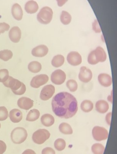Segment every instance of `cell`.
Listing matches in <instances>:
<instances>
[{
    "label": "cell",
    "mask_w": 117,
    "mask_h": 154,
    "mask_svg": "<svg viewBox=\"0 0 117 154\" xmlns=\"http://www.w3.org/2000/svg\"><path fill=\"white\" fill-rule=\"evenodd\" d=\"M41 123L45 127L51 126L54 125L55 122L54 118L53 116L49 114H44L40 119Z\"/></svg>",
    "instance_id": "44dd1931"
},
{
    "label": "cell",
    "mask_w": 117,
    "mask_h": 154,
    "mask_svg": "<svg viewBox=\"0 0 117 154\" xmlns=\"http://www.w3.org/2000/svg\"><path fill=\"white\" fill-rule=\"evenodd\" d=\"M10 28V25L6 23H0V34L4 33L5 31H8Z\"/></svg>",
    "instance_id": "836d02e7"
},
{
    "label": "cell",
    "mask_w": 117,
    "mask_h": 154,
    "mask_svg": "<svg viewBox=\"0 0 117 154\" xmlns=\"http://www.w3.org/2000/svg\"><path fill=\"white\" fill-rule=\"evenodd\" d=\"M3 83L5 87L10 88L13 92L16 95H23L26 91V86L24 83L11 76H9L7 80Z\"/></svg>",
    "instance_id": "7a4b0ae2"
},
{
    "label": "cell",
    "mask_w": 117,
    "mask_h": 154,
    "mask_svg": "<svg viewBox=\"0 0 117 154\" xmlns=\"http://www.w3.org/2000/svg\"><path fill=\"white\" fill-rule=\"evenodd\" d=\"M80 108L81 110L83 112L85 113H89L93 109V103L88 100H83L81 104Z\"/></svg>",
    "instance_id": "484cf974"
},
{
    "label": "cell",
    "mask_w": 117,
    "mask_h": 154,
    "mask_svg": "<svg viewBox=\"0 0 117 154\" xmlns=\"http://www.w3.org/2000/svg\"><path fill=\"white\" fill-rule=\"evenodd\" d=\"M9 117L13 123H19L22 119V112L17 109H12L9 113Z\"/></svg>",
    "instance_id": "e0dca14e"
},
{
    "label": "cell",
    "mask_w": 117,
    "mask_h": 154,
    "mask_svg": "<svg viewBox=\"0 0 117 154\" xmlns=\"http://www.w3.org/2000/svg\"><path fill=\"white\" fill-rule=\"evenodd\" d=\"M67 60L71 66H76L81 64L82 59L80 53L76 51H72L67 55Z\"/></svg>",
    "instance_id": "8fae6325"
},
{
    "label": "cell",
    "mask_w": 117,
    "mask_h": 154,
    "mask_svg": "<svg viewBox=\"0 0 117 154\" xmlns=\"http://www.w3.org/2000/svg\"><path fill=\"white\" fill-rule=\"evenodd\" d=\"M52 109L57 116L61 118H71L78 111L77 100L71 93L62 92L53 98Z\"/></svg>",
    "instance_id": "6da1fadb"
},
{
    "label": "cell",
    "mask_w": 117,
    "mask_h": 154,
    "mask_svg": "<svg viewBox=\"0 0 117 154\" xmlns=\"http://www.w3.org/2000/svg\"><path fill=\"white\" fill-rule=\"evenodd\" d=\"M50 136L49 131L45 129H39L33 133L32 139L35 143L41 145L46 142Z\"/></svg>",
    "instance_id": "8992f818"
},
{
    "label": "cell",
    "mask_w": 117,
    "mask_h": 154,
    "mask_svg": "<svg viewBox=\"0 0 117 154\" xmlns=\"http://www.w3.org/2000/svg\"><path fill=\"white\" fill-rule=\"evenodd\" d=\"M48 76L46 75H39L32 78L30 85L32 88H38L45 84L48 81Z\"/></svg>",
    "instance_id": "9c48e42d"
},
{
    "label": "cell",
    "mask_w": 117,
    "mask_h": 154,
    "mask_svg": "<svg viewBox=\"0 0 117 154\" xmlns=\"http://www.w3.org/2000/svg\"><path fill=\"white\" fill-rule=\"evenodd\" d=\"M108 100L110 102H111V103H113V92H112V91L111 95H110L108 97Z\"/></svg>",
    "instance_id": "60d3db41"
},
{
    "label": "cell",
    "mask_w": 117,
    "mask_h": 154,
    "mask_svg": "<svg viewBox=\"0 0 117 154\" xmlns=\"http://www.w3.org/2000/svg\"><path fill=\"white\" fill-rule=\"evenodd\" d=\"M8 117V111L4 106L0 107V121L6 120Z\"/></svg>",
    "instance_id": "1f68e13d"
},
{
    "label": "cell",
    "mask_w": 117,
    "mask_h": 154,
    "mask_svg": "<svg viewBox=\"0 0 117 154\" xmlns=\"http://www.w3.org/2000/svg\"><path fill=\"white\" fill-rule=\"evenodd\" d=\"M12 14L13 18L17 20H21L23 16V11L20 5L18 3H15L12 7Z\"/></svg>",
    "instance_id": "ac0fdd59"
},
{
    "label": "cell",
    "mask_w": 117,
    "mask_h": 154,
    "mask_svg": "<svg viewBox=\"0 0 117 154\" xmlns=\"http://www.w3.org/2000/svg\"><path fill=\"white\" fill-rule=\"evenodd\" d=\"M111 116H112V113L111 112L108 113L107 116H106V122H107V123L109 125H111Z\"/></svg>",
    "instance_id": "74e56055"
},
{
    "label": "cell",
    "mask_w": 117,
    "mask_h": 154,
    "mask_svg": "<svg viewBox=\"0 0 117 154\" xmlns=\"http://www.w3.org/2000/svg\"><path fill=\"white\" fill-rule=\"evenodd\" d=\"M92 29L96 33H100L101 32V30L97 20H95L92 23Z\"/></svg>",
    "instance_id": "e575fe53"
},
{
    "label": "cell",
    "mask_w": 117,
    "mask_h": 154,
    "mask_svg": "<svg viewBox=\"0 0 117 154\" xmlns=\"http://www.w3.org/2000/svg\"><path fill=\"white\" fill-rule=\"evenodd\" d=\"M28 69L31 73H37L41 71L42 66L41 64L38 61H32L29 64Z\"/></svg>",
    "instance_id": "cb8c5ba5"
},
{
    "label": "cell",
    "mask_w": 117,
    "mask_h": 154,
    "mask_svg": "<svg viewBox=\"0 0 117 154\" xmlns=\"http://www.w3.org/2000/svg\"><path fill=\"white\" fill-rule=\"evenodd\" d=\"M28 137L27 130L22 127L14 128L11 133V139L14 143L20 144L23 143Z\"/></svg>",
    "instance_id": "277c9868"
},
{
    "label": "cell",
    "mask_w": 117,
    "mask_h": 154,
    "mask_svg": "<svg viewBox=\"0 0 117 154\" xmlns=\"http://www.w3.org/2000/svg\"><path fill=\"white\" fill-rule=\"evenodd\" d=\"M22 154H36V153L33 150L31 149H27L24 151Z\"/></svg>",
    "instance_id": "ab89813d"
},
{
    "label": "cell",
    "mask_w": 117,
    "mask_h": 154,
    "mask_svg": "<svg viewBox=\"0 0 117 154\" xmlns=\"http://www.w3.org/2000/svg\"><path fill=\"white\" fill-rule=\"evenodd\" d=\"M95 107L96 110L101 114H105L109 109V105L108 102L102 100L97 101Z\"/></svg>",
    "instance_id": "ffe728a7"
},
{
    "label": "cell",
    "mask_w": 117,
    "mask_h": 154,
    "mask_svg": "<svg viewBox=\"0 0 117 154\" xmlns=\"http://www.w3.org/2000/svg\"><path fill=\"white\" fill-rule=\"evenodd\" d=\"M66 79L65 73L61 69H57L52 73L51 80L54 84L60 85L63 84Z\"/></svg>",
    "instance_id": "ba28073f"
},
{
    "label": "cell",
    "mask_w": 117,
    "mask_h": 154,
    "mask_svg": "<svg viewBox=\"0 0 117 154\" xmlns=\"http://www.w3.org/2000/svg\"><path fill=\"white\" fill-rule=\"evenodd\" d=\"M54 147L58 151H62L64 150L66 146L65 141L62 138H58L54 142Z\"/></svg>",
    "instance_id": "f546056e"
},
{
    "label": "cell",
    "mask_w": 117,
    "mask_h": 154,
    "mask_svg": "<svg viewBox=\"0 0 117 154\" xmlns=\"http://www.w3.org/2000/svg\"><path fill=\"white\" fill-rule=\"evenodd\" d=\"M72 16L71 14L66 11H63L61 14L60 20L61 22L64 25H68L72 21Z\"/></svg>",
    "instance_id": "4316f807"
},
{
    "label": "cell",
    "mask_w": 117,
    "mask_h": 154,
    "mask_svg": "<svg viewBox=\"0 0 117 154\" xmlns=\"http://www.w3.org/2000/svg\"><path fill=\"white\" fill-rule=\"evenodd\" d=\"M22 32L20 29L17 26L13 27L9 32L10 40L14 43H18L21 38Z\"/></svg>",
    "instance_id": "9a60e30c"
},
{
    "label": "cell",
    "mask_w": 117,
    "mask_h": 154,
    "mask_svg": "<svg viewBox=\"0 0 117 154\" xmlns=\"http://www.w3.org/2000/svg\"><path fill=\"white\" fill-rule=\"evenodd\" d=\"M48 52V48L45 45H40L37 46L32 49V56L37 57H43L46 56Z\"/></svg>",
    "instance_id": "5bb4252c"
},
{
    "label": "cell",
    "mask_w": 117,
    "mask_h": 154,
    "mask_svg": "<svg viewBox=\"0 0 117 154\" xmlns=\"http://www.w3.org/2000/svg\"><path fill=\"white\" fill-rule=\"evenodd\" d=\"M107 59V54L104 49L101 47H98L89 53L88 61L90 65H95L99 62H105Z\"/></svg>",
    "instance_id": "3957f363"
},
{
    "label": "cell",
    "mask_w": 117,
    "mask_h": 154,
    "mask_svg": "<svg viewBox=\"0 0 117 154\" xmlns=\"http://www.w3.org/2000/svg\"><path fill=\"white\" fill-rule=\"evenodd\" d=\"M66 87L71 92H75L78 89V83L76 81L73 79H70L67 81L66 83Z\"/></svg>",
    "instance_id": "4dcf8cb0"
},
{
    "label": "cell",
    "mask_w": 117,
    "mask_h": 154,
    "mask_svg": "<svg viewBox=\"0 0 117 154\" xmlns=\"http://www.w3.org/2000/svg\"><path fill=\"white\" fill-rule=\"evenodd\" d=\"M92 134L93 138L96 141H102L108 138L109 133L107 129L104 128L95 126L92 129Z\"/></svg>",
    "instance_id": "52a82bcc"
},
{
    "label": "cell",
    "mask_w": 117,
    "mask_h": 154,
    "mask_svg": "<svg viewBox=\"0 0 117 154\" xmlns=\"http://www.w3.org/2000/svg\"><path fill=\"white\" fill-rule=\"evenodd\" d=\"M57 2V5L60 7L63 6L68 0H56Z\"/></svg>",
    "instance_id": "f35d334b"
},
{
    "label": "cell",
    "mask_w": 117,
    "mask_h": 154,
    "mask_svg": "<svg viewBox=\"0 0 117 154\" xmlns=\"http://www.w3.org/2000/svg\"><path fill=\"white\" fill-rule=\"evenodd\" d=\"M53 16L52 9L48 6L43 7L38 14L37 19L41 23L47 24L52 20Z\"/></svg>",
    "instance_id": "5b68a950"
},
{
    "label": "cell",
    "mask_w": 117,
    "mask_h": 154,
    "mask_svg": "<svg viewBox=\"0 0 117 154\" xmlns=\"http://www.w3.org/2000/svg\"><path fill=\"white\" fill-rule=\"evenodd\" d=\"M12 52L9 50H4L0 51V59L4 61L10 60L13 57Z\"/></svg>",
    "instance_id": "83f0119b"
},
{
    "label": "cell",
    "mask_w": 117,
    "mask_h": 154,
    "mask_svg": "<svg viewBox=\"0 0 117 154\" xmlns=\"http://www.w3.org/2000/svg\"><path fill=\"white\" fill-rule=\"evenodd\" d=\"M1 128V123H0V128Z\"/></svg>",
    "instance_id": "b9f144b4"
},
{
    "label": "cell",
    "mask_w": 117,
    "mask_h": 154,
    "mask_svg": "<svg viewBox=\"0 0 117 154\" xmlns=\"http://www.w3.org/2000/svg\"><path fill=\"white\" fill-rule=\"evenodd\" d=\"M55 91V87L52 85H47L42 88L40 94V98L46 101L53 97Z\"/></svg>",
    "instance_id": "30bf717a"
},
{
    "label": "cell",
    "mask_w": 117,
    "mask_h": 154,
    "mask_svg": "<svg viewBox=\"0 0 117 154\" xmlns=\"http://www.w3.org/2000/svg\"><path fill=\"white\" fill-rule=\"evenodd\" d=\"M92 151L94 154H103L105 148L100 143H95L92 146Z\"/></svg>",
    "instance_id": "f1b7e54d"
},
{
    "label": "cell",
    "mask_w": 117,
    "mask_h": 154,
    "mask_svg": "<svg viewBox=\"0 0 117 154\" xmlns=\"http://www.w3.org/2000/svg\"><path fill=\"white\" fill-rule=\"evenodd\" d=\"M98 80L101 85L104 87H109L112 84V79L108 74H101L98 76Z\"/></svg>",
    "instance_id": "2e32d148"
},
{
    "label": "cell",
    "mask_w": 117,
    "mask_h": 154,
    "mask_svg": "<svg viewBox=\"0 0 117 154\" xmlns=\"http://www.w3.org/2000/svg\"><path fill=\"white\" fill-rule=\"evenodd\" d=\"M9 77V71L6 69L0 70V82H3L6 81Z\"/></svg>",
    "instance_id": "d6a6232c"
},
{
    "label": "cell",
    "mask_w": 117,
    "mask_h": 154,
    "mask_svg": "<svg viewBox=\"0 0 117 154\" xmlns=\"http://www.w3.org/2000/svg\"><path fill=\"white\" fill-rule=\"evenodd\" d=\"M59 131L62 134L65 135H71L73 134L72 127L66 123H62L59 125Z\"/></svg>",
    "instance_id": "d4e9b609"
},
{
    "label": "cell",
    "mask_w": 117,
    "mask_h": 154,
    "mask_svg": "<svg viewBox=\"0 0 117 154\" xmlns=\"http://www.w3.org/2000/svg\"><path fill=\"white\" fill-rule=\"evenodd\" d=\"M92 78V73L90 69L85 66L80 68L79 75V79L80 81L84 83L89 82Z\"/></svg>",
    "instance_id": "7c38bea8"
},
{
    "label": "cell",
    "mask_w": 117,
    "mask_h": 154,
    "mask_svg": "<svg viewBox=\"0 0 117 154\" xmlns=\"http://www.w3.org/2000/svg\"><path fill=\"white\" fill-rule=\"evenodd\" d=\"M39 6L37 2L31 0L26 3L25 5V10L28 13L33 14L37 11Z\"/></svg>",
    "instance_id": "d6986e66"
},
{
    "label": "cell",
    "mask_w": 117,
    "mask_h": 154,
    "mask_svg": "<svg viewBox=\"0 0 117 154\" xmlns=\"http://www.w3.org/2000/svg\"><path fill=\"white\" fill-rule=\"evenodd\" d=\"M42 154H55V152L53 148L47 147L42 150Z\"/></svg>",
    "instance_id": "d590c367"
},
{
    "label": "cell",
    "mask_w": 117,
    "mask_h": 154,
    "mask_svg": "<svg viewBox=\"0 0 117 154\" xmlns=\"http://www.w3.org/2000/svg\"><path fill=\"white\" fill-rule=\"evenodd\" d=\"M6 144L2 140H0V154H3L6 151Z\"/></svg>",
    "instance_id": "8d00e7d4"
},
{
    "label": "cell",
    "mask_w": 117,
    "mask_h": 154,
    "mask_svg": "<svg viewBox=\"0 0 117 154\" xmlns=\"http://www.w3.org/2000/svg\"><path fill=\"white\" fill-rule=\"evenodd\" d=\"M65 62V58L63 55H57L53 57L51 63L53 66L56 68L62 66Z\"/></svg>",
    "instance_id": "7402d4cb"
},
{
    "label": "cell",
    "mask_w": 117,
    "mask_h": 154,
    "mask_svg": "<svg viewBox=\"0 0 117 154\" xmlns=\"http://www.w3.org/2000/svg\"><path fill=\"white\" fill-rule=\"evenodd\" d=\"M17 104L20 108L28 110L33 107L34 101L29 98L22 97L18 100Z\"/></svg>",
    "instance_id": "4fadbf2b"
},
{
    "label": "cell",
    "mask_w": 117,
    "mask_h": 154,
    "mask_svg": "<svg viewBox=\"0 0 117 154\" xmlns=\"http://www.w3.org/2000/svg\"><path fill=\"white\" fill-rule=\"evenodd\" d=\"M39 116L40 113L38 109H31L28 113L26 117V120L29 122H34L39 118Z\"/></svg>",
    "instance_id": "603a6c76"
}]
</instances>
